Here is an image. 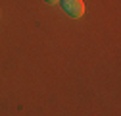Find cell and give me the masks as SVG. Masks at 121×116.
Returning a JSON list of instances; mask_svg holds the SVG:
<instances>
[{
  "instance_id": "1",
  "label": "cell",
  "mask_w": 121,
  "mask_h": 116,
  "mask_svg": "<svg viewBox=\"0 0 121 116\" xmlns=\"http://www.w3.org/2000/svg\"><path fill=\"white\" fill-rule=\"evenodd\" d=\"M64 6V10L67 12V16L71 18H83L85 14V2L83 0H60Z\"/></svg>"
},
{
  "instance_id": "2",
  "label": "cell",
  "mask_w": 121,
  "mask_h": 116,
  "mask_svg": "<svg viewBox=\"0 0 121 116\" xmlns=\"http://www.w3.org/2000/svg\"><path fill=\"white\" fill-rule=\"evenodd\" d=\"M46 2H48V4H58L60 0H46Z\"/></svg>"
}]
</instances>
